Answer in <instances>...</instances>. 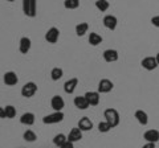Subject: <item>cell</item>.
<instances>
[{
  "label": "cell",
  "mask_w": 159,
  "mask_h": 148,
  "mask_svg": "<svg viewBox=\"0 0 159 148\" xmlns=\"http://www.w3.org/2000/svg\"><path fill=\"white\" fill-rule=\"evenodd\" d=\"M3 81H4V83H6L7 86H15L19 82L17 74L15 73V72H7V73H4Z\"/></svg>",
  "instance_id": "8"
},
{
  "label": "cell",
  "mask_w": 159,
  "mask_h": 148,
  "mask_svg": "<svg viewBox=\"0 0 159 148\" xmlns=\"http://www.w3.org/2000/svg\"><path fill=\"white\" fill-rule=\"evenodd\" d=\"M20 123L25 126H32L34 123V114L33 112H25V114H23L21 118H20Z\"/></svg>",
  "instance_id": "20"
},
{
  "label": "cell",
  "mask_w": 159,
  "mask_h": 148,
  "mask_svg": "<svg viewBox=\"0 0 159 148\" xmlns=\"http://www.w3.org/2000/svg\"><path fill=\"white\" fill-rule=\"evenodd\" d=\"M110 130H111V126L107 122H101L98 124V131L102 132V134H106V132H109Z\"/></svg>",
  "instance_id": "29"
},
{
  "label": "cell",
  "mask_w": 159,
  "mask_h": 148,
  "mask_svg": "<svg viewBox=\"0 0 159 148\" xmlns=\"http://www.w3.org/2000/svg\"><path fill=\"white\" fill-rule=\"evenodd\" d=\"M85 98L90 106H97L99 103V93L98 91H88L85 94Z\"/></svg>",
  "instance_id": "17"
},
{
  "label": "cell",
  "mask_w": 159,
  "mask_h": 148,
  "mask_svg": "<svg viewBox=\"0 0 159 148\" xmlns=\"http://www.w3.org/2000/svg\"><path fill=\"white\" fill-rule=\"evenodd\" d=\"M81 131H90L93 128V122L89 119L88 116H84L78 120V126H77Z\"/></svg>",
  "instance_id": "15"
},
{
  "label": "cell",
  "mask_w": 159,
  "mask_h": 148,
  "mask_svg": "<svg viewBox=\"0 0 159 148\" xmlns=\"http://www.w3.org/2000/svg\"><path fill=\"white\" fill-rule=\"evenodd\" d=\"M143 139L147 143H157L159 140V131L158 130H147L143 134Z\"/></svg>",
  "instance_id": "11"
},
{
  "label": "cell",
  "mask_w": 159,
  "mask_h": 148,
  "mask_svg": "<svg viewBox=\"0 0 159 148\" xmlns=\"http://www.w3.org/2000/svg\"><path fill=\"white\" fill-rule=\"evenodd\" d=\"M51 106L54 111H61L64 107H65V102H64L62 99V97H60V95H54L52 98V101H51Z\"/></svg>",
  "instance_id": "13"
},
{
  "label": "cell",
  "mask_w": 159,
  "mask_h": 148,
  "mask_svg": "<svg viewBox=\"0 0 159 148\" xmlns=\"http://www.w3.org/2000/svg\"><path fill=\"white\" fill-rule=\"evenodd\" d=\"M151 24L154 27H157V28H159V15H157V16H154V17H151Z\"/></svg>",
  "instance_id": "30"
},
{
  "label": "cell",
  "mask_w": 159,
  "mask_h": 148,
  "mask_svg": "<svg viewBox=\"0 0 159 148\" xmlns=\"http://www.w3.org/2000/svg\"><path fill=\"white\" fill-rule=\"evenodd\" d=\"M113 82L110 80H107V78H103V80H101L98 82V93L99 94H105V93H109L113 90Z\"/></svg>",
  "instance_id": "6"
},
{
  "label": "cell",
  "mask_w": 159,
  "mask_h": 148,
  "mask_svg": "<svg viewBox=\"0 0 159 148\" xmlns=\"http://www.w3.org/2000/svg\"><path fill=\"white\" fill-rule=\"evenodd\" d=\"M88 29H89L88 23H80L78 25H76V34L80 37H82L85 33H88Z\"/></svg>",
  "instance_id": "23"
},
{
  "label": "cell",
  "mask_w": 159,
  "mask_h": 148,
  "mask_svg": "<svg viewBox=\"0 0 159 148\" xmlns=\"http://www.w3.org/2000/svg\"><path fill=\"white\" fill-rule=\"evenodd\" d=\"M23 137H24V140H25V141H29V143H32V141H34V140L37 139L36 134H34L32 130H27L25 132H24Z\"/></svg>",
  "instance_id": "26"
},
{
  "label": "cell",
  "mask_w": 159,
  "mask_h": 148,
  "mask_svg": "<svg viewBox=\"0 0 159 148\" xmlns=\"http://www.w3.org/2000/svg\"><path fill=\"white\" fill-rule=\"evenodd\" d=\"M36 2L34 0H24L23 2V11L28 17H34L36 16Z\"/></svg>",
  "instance_id": "3"
},
{
  "label": "cell",
  "mask_w": 159,
  "mask_h": 148,
  "mask_svg": "<svg viewBox=\"0 0 159 148\" xmlns=\"http://www.w3.org/2000/svg\"><path fill=\"white\" fill-rule=\"evenodd\" d=\"M31 45H32V42H31V38H28V37H21V40H20V52H21L23 54H27L29 52V49H31Z\"/></svg>",
  "instance_id": "19"
},
{
  "label": "cell",
  "mask_w": 159,
  "mask_h": 148,
  "mask_svg": "<svg viewBox=\"0 0 159 148\" xmlns=\"http://www.w3.org/2000/svg\"><path fill=\"white\" fill-rule=\"evenodd\" d=\"M60 37V31L57 28L52 27L51 29H48V32L45 33V40L49 42V44H56L57 40Z\"/></svg>",
  "instance_id": "7"
},
{
  "label": "cell",
  "mask_w": 159,
  "mask_h": 148,
  "mask_svg": "<svg viewBox=\"0 0 159 148\" xmlns=\"http://www.w3.org/2000/svg\"><path fill=\"white\" fill-rule=\"evenodd\" d=\"M62 74H64V72H62L61 67H53L52 72H51V78L53 81H58L60 78L62 77Z\"/></svg>",
  "instance_id": "25"
},
{
  "label": "cell",
  "mask_w": 159,
  "mask_h": 148,
  "mask_svg": "<svg viewBox=\"0 0 159 148\" xmlns=\"http://www.w3.org/2000/svg\"><path fill=\"white\" fill-rule=\"evenodd\" d=\"M117 24H118V20L113 15H106V16L103 17V25H105V28L110 29V31H114V29L117 28Z\"/></svg>",
  "instance_id": "9"
},
{
  "label": "cell",
  "mask_w": 159,
  "mask_h": 148,
  "mask_svg": "<svg viewBox=\"0 0 159 148\" xmlns=\"http://www.w3.org/2000/svg\"><path fill=\"white\" fill-rule=\"evenodd\" d=\"M118 58H119V54L116 49H106L103 52V60L106 62H116L118 61Z\"/></svg>",
  "instance_id": "10"
},
{
  "label": "cell",
  "mask_w": 159,
  "mask_h": 148,
  "mask_svg": "<svg viewBox=\"0 0 159 148\" xmlns=\"http://www.w3.org/2000/svg\"><path fill=\"white\" fill-rule=\"evenodd\" d=\"M64 6H65V8H68V9H76L80 6V2L78 0H65Z\"/></svg>",
  "instance_id": "28"
},
{
  "label": "cell",
  "mask_w": 159,
  "mask_h": 148,
  "mask_svg": "<svg viewBox=\"0 0 159 148\" xmlns=\"http://www.w3.org/2000/svg\"><path fill=\"white\" fill-rule=\"evenodd\" d=\"M60 148H74V146H73V143H70V141H66L65 144H64L62 147H60Z\"/></svg>",
  "instance_id": "31"
},
{
  "label": "cell",
  "mask_w": 159,
  "mask_h": 148,
  "mask_svg": "<svg viewBox=\"0 0 159 148\" xmlns=\"http://www.w3.org/2000/svg\"><path fill=\"white\" fill-rule=\"evenodd\" d=\"M64 112L62 111H54L53 114H49L47 116L43 118V123L44 124H54V123H60L64 120Z\"/></svg>",
  "instance_id": "2"
},
{
  "label": "cell",
  "mask_w": 159,
  "mask_h": 148,
  "mask_svg": "<svg viewBox=\"0 0 159 148\" xmlns=\"http://www.w3.org/2000/svg\"><path fill=\"white\" fill-rule=\"evenodd\" d=\"M103 116H105V122H107L111 126V128L117 127L121 122V118H119V112L116 108H106L105 112H103Z\"/></svg>",
  "instance_id": "1"
},
{
  "label": "cell",
  "mask_w": 159,
  "mask_h": 148,
  "mask_svg": "<svg viewBox=\"0 0 159 148\" xmlns=\"http://www.w3.org/2000/svg\"><path fill=\"white\" fill-rule=\"evenodd\" d=\"M66 141H68V136H65L64 134H57L53 137V144L57 147H62Z\"/></svg>",
  "instance_id": "22"
},
{
  "label": "cell",
  "mask_w": 159,
  "mask_h": 148,
  "mask_svg": "<svg viewBox=\"0 0 159 148\" xmlns=\"http://www.w3.org/2000/svg\"><path fill=\"white\" fill-rule=\"evenodd\" d=\"M96 7L101 12H105V11H107V9H109V7H110V3H109L107 0H97V2H96Z\"/></svg>",
  "instance_id": "24"
},
{
  "label": "cell",
  "mask_w": 159,
  "mask_h": 148,
  "mask_svg": "<svg viewBox=\"0 0 159 148\" xmlns=\"http://www.w3.org/2000/svg\"><path fill=\"white\" fill-rule=\"evenodd\" d=\"M101 42H102V36H99L98 33L92 32L90 34H89V44H90V45L97 46V45H99Z\"/></svg>",
  "instance_id": "21"
},
{
  "label": "cell",
  "mask_w": 159,
  "mask_h": 148,
  "mask_svg": "<svg viewBox=\"0 0 159 148\" xmlns=\"http://www.w3.org/2000/svg\"><path fill=\"white\" fill-rule=\"evenodd\" d=\"M142 148H157V147H155V143H146Z\"/></svg>",
  "instance_id": "32"
},
{
  "label": "cell",
  "mask_w": 159,
  "mask_h": 148,
  "mask_svg": "<svg viewBox=\"0 0 159 148\" xmlns=\"http://www.w3.org/2000/svg\"><path fill=\"white\" fill-rule=\"evenodd\" d=\"M4 118H6V111L3 107H0V119H4Z\"/></svg>",
  "instance_id": "33"
},
{
  "label": "cell",
  "mask_w": 159,
  "mask_h": 148,
  "mask_svg": "<svg viewBox=\"0 0 159 148\" xmlns=\"http://www.w3.org/2000/svg\"><path fill=\"white\" fill-rule=\"evenodd\" d=\"M81 139H82V131L80 130L78 127L72 128L70 132H69V135H68V141L76 143V141H80Z\"/></svg>",
  "instance_id": "12"
},
{
  "label": "cell",
  "mask_w": 159,
  "mask_h": 148,
  "mask_svg": "<svg viewBox=\"0 0 159 148\" xmlns=\"http://www.w3.org/2000/svg\"><path fill=\"white\" fill-rule=\"evenodd\" d=\"M77 85H78V78H70L69 81L64 83V90H65L66 94H73Z\"/></svg>",
  "instance_id": "14"
},
{
  "label": "cell",
  "mask_w": 159,
  "mask_h": 148,
  "mask_svg": "<svg viewBox=\"0 0 159 148\" xmlns=\"http://www.w3.org/2000/svg\"><path fill=\"white\" fill-rule=\"evenodd\" d=\"M141 65L143 69H146V70L151 72V70H155L158 67V62H157V58L152 57V56H148V57H145L141 62Z\"/></svg>",
  "instance_id": "5"
},
{
  "label": "cell",
  "mask_w": 159,
  "mask_h": 148,
  "mask_svg": "<svg viewBox=\"0 0 159 148\" xmlns=\"http://www.w3.org/2000/svg\"><path fill=\"white\" fill-rule=\"evenodd\" d=\"M37 93V85L34 82H27L21 87V95L24 98H32Z\"/></svg>",
  "instance_id": "4"
},
{
  "label": "cell",
  "mask_w": 159,
  "mask_h": 148,
  "mask_svg": "<svg viewBox=\"0 0 159 148\" xmlns=\"http://www.w3.org/2000/svg\"><path fill=\"white\" fill-rule=\"evenodd\" d=\"M134 118L138 120V123L141 126H147V123H148V115H147V112L146 111H143V110H137L135 111V114H134Z\"/></svg>",
  "instance_id": "16"
},
{
  "label": "cell",
  "mask_w": 159,
  "mask_h": 148,
  "mask_svg": "<svg viewBox=\"0 0 159 148\" xmlns=\"http://www.w3.org/2000/svg\"><path fill=\"white\" fill-rule=\"evenodd\" d=\"M4 111H6V118H8V119H12V118L16 116V108H15L13 106H6V108H4Z\"/></svg>",
  "instance_id": "27"
},
{
  "label": "cell",
  "mask_w": 159,
  "mask_h": 148,
  "mask_svg": "<svg viewBox=\"0 0 159 148\" xmlns=\"http://www.w3.org/2000/svg\"><path fill=\"white\" fill-rule=\"evenodd\" d=\"M155 58H157V62H158V66H159V53H157V56H155Z\"/></svg>",
  "instance_id": "34"
},
{
  "label": "cell",
  "mask_w": 159,
  "mask_h": 148,
  "mask_svg": "<svg viewBox=\"0 0 159 148\" xmlns=\"http://www.w3.org/2000/svg\"><path fill=\"white\" fill-rule=\"evenodd\" d=\"M73 103H74V106H76L78 110H86V108L90 106V105H89V102L86 101L85 95H82V97H76V98H74V101H73Z\"/></svg>",
  "instance_id": "18"
}]
</instances>
